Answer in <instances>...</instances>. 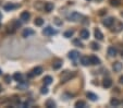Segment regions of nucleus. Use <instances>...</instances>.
<instances>
[{"label": "nucleus", "mask_w": 123, "mask_h": 108, "mask_svg": "<svg viewBox=\"0 0 123 108\" xmlns=\"http://www.w3.org/2000/svg\"><path fill=\"white\" fill-rule=\"evenodd\" d=\"M74 76H75V73L74 72H72V71L71 72L70 71H64L61 74V76H60V80H61V82H68L71 79H73Z\"/></svg>", "instance_id": "1"}, {"label": "nucleus", "mask_w": 123, "mask_h": 108, "mask_svg": "<svg viewBox=\"0 0 123 108\" xmlns=\"http://www.w3.org/2000/svg\"><path fill=\"white\" fill-rule=\"evenodd\" d=\"M82 19V15H81L78 12H71V13L68 15V20L72 22H77Z\"/></svg>", "instance_id": "2"}, {"label": "nucleus", "mask_w": 123, "mask_h": 108, "mask_svg": "<svg viewBox=\"0 0 123 108\" xmlns=\"http://www.w3.org/2000/svg\"><path fill=\"white\" fill-rule=\"evenodd\" d=\"M43 34L46 36H52L58 34V32L56 30H53V27H51V26H47V27H45L43 30Z\"/></svg>", "instance_id": "3"}, {"label": "nucleus", "mask_w": 123, "mask_h": 108, "mask_svg": "<svg viewBox=\"0 0 123 108\" xmlns=\"http://www.w3.org/2000/svg\"><path fill=\"white\" fill-rule=\"evenodd\" d=\"M41 73H43V68H41V67H36V68H34L33 70H32V73H29V78H33L35 75H40Z\"/></svg>", "instance_id": "4"}, {"label": "nucleus", "mask_w": 123, "mask_h": 108, "mask_svg": "<svg viewBox=\"0 0 123 108\" xmlns=\"http://www.w3.org/2000/svg\"><path fill=\"white\" fill-rule=\"evenodd\" d=\"M34 34H35V31L32 30V28H25V30L22 32V36H23V37H25V38L29 37V36L34 35Z\"/></svg>", "instance_id": "5"}, {"label": "nucleus", "mask_w": 123, "mask_h": 108, "mask_svg": "<svg viewBox=\"0 0 123 108\" xmlns=\"http://www.w3.org/2000/svg\"><path fill=\"white\" fill-rule=\"evenodd\" d=\"M113 23H114L113 18H107V19H105L104 21H102V24H104L106 27H111V26L113 25Z\"/></svg>", "instance_id": "6"}, {"label": "nucleus", "mask_w": 123, "mask_h": 108, "mask_svg": "<svg viewBox=\"0 0 123 108\" xmlns=\"http://www.w3.org/2000/svg\"><path fill=\"white\" fill-rule=\"evenodd\" d=\"M78 57H80V54H78L77 50H71V51L69 52V58L71 59V60L76 61L78 59Z\"/></svg>", "instance_id": "7"}, {"label": "nucleus", "mask_w": 123, "mask_h": 108, "mask_svg": "<svg viewBox=\"0 0 123 108\" xmlns=\"http://www.w3.org/2000/svg\"><path fill=\"white\" fill-rule=\"evenodd\" d=\"M89 61H90V64H94V66L100 64V59L97 56H95V55H92L89 57Z\"/></svg>", "instance_id": "8"}, {"label": "nucleus", "mask_w": 123, "mask_h": 108, "mask_svg": "<svg viewBox=\"0 0 123 108\" xmlns=\"http://www.w3.org/2000/svg\"><path fill=\"white\" fill-rule=\"evenodd\" d=\"M107 52H108V55L110 57H116L117 54H118V50H117V48L113 47V46H109Z\"/></svg>", "instance_id": "9"}, {"label": "nucleus", "mask_w": 123, "mask_h": 108, "mask_svg": "<svg viewBox=\"0 0 123 108\" xmlns=\"http://www.w3.org/2000/svg\"><path fill=\"white\" fill-rule=\"evenodd\" d=\"M29 18H31V14H29V12H27V11H23L21 13V15H20V19H21L23 22H27L29 20Z\"/></svg>", "instance_id": "10"}, {"label": "nucleus", "mask_w": 123, "mask_h": 108, "mask_svg": "<svg viewBox=\"0 0 123 108\" xmlns=\"http://www.w3.org/2000/svg\"><path fill=\"white\" fill-rule=\"evenodd\" d=\"M80 36H81V38H82V39H87V38L89 37V32H88V30H86V28L81 30Z\"/></svg>", "instance_id": "11"}, {"label": "nucleus", "mask_w": 123, "mask_h": 108, "mask_svg": "<svg viewBox=\"0 0 123 108\" xmlns=\"http://www.w3.org/2000/svg\"><path fill=\"white\" fill-rule=\"evenodd\" d=\"M112 69H113L116 72H120V71L123 69V64H121V62H119V61H117V62H114V64H113Z\"/></svg>", "instance_id": "12"}, {"label": "nucleus", "mask_w": 123, "mask_h": 108, "mask_svg": "<svg viewBox=\"0 0 123 108\" xmlns=\"http://www.w3.org/2000/svg\"><path fill=\"white\" fill-rule=\"evenodd\" d=\"M94 34H95L96 39H98V40H102V39H104V34L101 33V31H100L99 28H96V30H95V32H94Z\"/></svg>", "instance_id": "13"}, {"label": "nucleus", "mask_w": 123, "mask_h": 108, "mask_svg": "<svg viewBox=\"0 0 123 108\" xmlns=\"http://www.w3.org/2000/svg\"><path fill=\"white\" fill-rule=\"evenodd\" d=\"M81 64H83V66H88V64H90V61H89V57L87 56H83L82 58H81Z\"/></svg>", "instance_id": "14"}, {"label": "nucleus", "mask_w": 123, "mask_h": 108, "mask_svg": "<svg viewBox=\"0 0 123 108\" xmlns=\"http://www.w3.org/2000/svg\"><path fill=\"white\" fill-rule=\"evenodd\" d=\"M45 11L46 12H51L52 10H53V8H54V6H53V3L52 2H46L45 3Z\"/></svg>", "instance_id": "15"}, {"label": "nucleus", "mask_w": 123, "mask_h": 108, "mask_svg": "<svg viewBox=\"0 0 123 108\" xmlns=\"http://www.w3.org/2000/svg\"><path fill=\"white\" fill-rule=\"evenodd\" d=\"M86 96H87L88 99H90L92 102H95L98 99V96L96 94H94V93H92V92H88L87 94H86Z\"/></svg>", "instance_id": "16"}, {"label": "nucleus", "mask_w": 123, "mask_h": 108, "mask_svg": "<svg viewBox=\"0 0 123 108\" xmlns=\"http://www.w3.org/2000/svg\"><path fill=\"white\" fill-rule=\"evenodd\" d=\"M18 6L17 5H13V3H7V5H5V10L6 11H12L13 9H15Z\"/></svg>", "instance_id": "17"}, {"label": "nucleus", "mask_w": 123, "mask_h": 108, "mask_svg": "<svg viewBox=\"0 0 123 108\" xmlns=\"http://www.w3.org/2000/svg\"><path fill=\"white\" fill-rule=\"evenodd\" d=\"M102 85H104L105 89H109V87H111V85H112V81L110 80V79H105Z\"/></svg>", "instance_id": "18"}, {"label": "nucleus", "mask_w": 123, "mask_h": 108, "mask_svg": "<svg viewBox=\"0 0 123 108\" xmlns=\"http://www.w3.org/2000/svg\"><path fill=\"white\" fill-rule=\"evenodd\" d=\"M43 81H44V84L45 85H50L52 83V78L50 76V75H46Z\"/></svg>", "instance_id": "19"}, {"label": "nucleus", "mask_w": 123, "mask_h": 108, "mask_svg": "<svg viewBox=\"0 0 123 108\" xmlns=\"http://www.w3.org/2000/svg\"><path fill=\"white\" fill-rule=\"evenodd\" d=\"M61 67H62V61H60V60H57L56 62H53V64H52V68H53L54 70H59Z\"/></svg>", "instance_id": "20"}, {"label": "nucleus", "mask_w": 123, "mask_h": 108, "mask_svg": "<svg viewBox=\"0 0 123 108\" xmlns=\"http://www.w3.org/2000/svg\"><path fill=\"white\" fill-rule=\"evenodd\" d=\"M46 107L47 108H54L56 107V103H54L52 99H48V101L46 102Z\"/></svg>", "instance_id": "21"}, {"label": "nucleus", "mask_w": 123, "mask_h": 108, "mask_svg": "<svg viewBox=\"0 0 123 108\" xmlns=\"http://www.w3.org/2000/svg\"><path fill=\"white\" fill-rule=\"evenodd\" d=\"M75 107L76 108H85L86 107V103L83 101H77L75 103Z\"/></svg>", "instance_id": "22"}, {"label": "nucleus", "mask_w": 123, "mask_h": 108, "mask_svg": "<svg viewBox=\"0 0 123 108\" xmlns=\"http://www.w3.org/2000/svg\"><path fill=\"white\" fill-rule=\"evenodd\" d=\"M34 24H35L36 26H43L44 20L41 19V18H37V19H35V21H34Z\"/></svg>", "instance_id": "23"}, {"label": "nucleus", "mask_w": 123, "mask_h": 108, "mask_svg": "<svg viewBox=\"0 0 123 108\" xmlns=\"http://www.w3.org/2000/svg\"><path fill=\"white\" fill-rule=\"evenodd\" d=\"M110 105L113 106V107H117V106L120 105V101L117 98H111V101H110Z\"/></svg>", "instance_id": "24"}, {"label": "nucleus", "mask_w": 123, "mask_h": 108, "mask_svg": "<svg viewBox=\"0 0 123 108\" xmlns=\"http://www.w3.org/2000/svg\"><path fill=\"white\" fill-rule=\"evenodd\" d=\"M13 79H14L15 81H18V82H21L22 81V74L19 73V72L14 73V74H13Z\"/></svg>", "instance_id": "25"}, {"label": "nucleus", "mask_w": 123, "mask_h": 108, "mask_svg": "<svg viewBox=\"0 0 123 108\" xmlns=\"http://www.w3.org/2000/svg\"><path fill=\"white\" fill-rule=\"evenodd\" d=\"M73 34H74V31L69 30V31H66V32H64V37L70 38L71 36H73Z\"/></svg>", "instance_id": "26"}, {"label": "nucleus", "mask_w": 123, "mask_h": 108, "mask_svg": "<svg viewBox=\"0 0 123 108\" xmlns=\"http://www.w3.org/2000/svg\"><path fill=\"white\" fill-rule=\"evenodd\" d=\"M109 1H110V5L113 6V7H118L121 2L120 0H109Z\"/></svg>", "instance_id": "27"}, {"label": "nucleus", "mask_w": 123, "mask_h": 108, "mask_svg": "<svg viewBox=\"0 0 123 108\" xmlns=\"http://www.w3.org/2000/svg\"><path fill=\"white\" fill-rule=\"evenodd\" d=\"M90 46H92V49L93 50H98V49H99V45H98L96 42H93L92 44H90Z\"/></svg>", "instance_id": "28"}, {"label": "nucleus", "mask_w": 123, "mask_h": 108, "mask_svg": "<svg viewBox=\"0 0 123 108\" xmlns=\"http://www.w3.org/2000/svg\"><path fill=\"white\" fill-rule=\"evenodd\" d=\"M73 44L75 46H77V47H83V44H82V42L80 39H73Z\"/></svg>", "instance_id": "29"}, {"label": "nucleus", "mask_w": 123, "mask_h": 108, "mask_svg": "<svg viewBox=\"0 0 123 108\" xmlns=\"http://www.w3.org/2000/svg\"><path fill=\"white\" fill-rule=\"evenodd\" d=\"M40 93H41V94H44V95H46L48 93V89L47 87H41V89H40Z\"/></svg>", "instance_id": "30"}, {"label": "nucleus", "mask_w": 123, "mask_h": 108, "mask_svg": "<svg viewBox=\"0 0 123 108\" xmlns=\"http://www.w3.org/2000/svg\"><path fill=\"white\" fill-rule=\"evenodd\" d=\"M54 23L57 24V25H62V21H60L58 18H56V19H54Z\"/></svg>", "instance_id": "31"}, {"label": "nucleus", "mask_w": 123, "mask_h": 108, "mask_svg": "<svg viewBox=\"0 0 123 108\" xmlns=\"http://www.w3.org/2000/svg\"><path fill=\"white\" fill-rule=\"evenodd\" d=\"M5 81H6L7 83H10V82H11V78H10V75H6V76H5Z\"/></svg>", "instance_id": "32"}, {"label": "nucleus", "mask_w": 123, "mask_h": 108, "mask_svg": "<svg viewBox=\"0 0 123 108\" xmlns=\"http://www.w3.org/2000/svg\"><path fill=\"white\" fill-rule=\"evenodd\" d=\"M119 82L121 83V84H123V75H121L120 79H119Z\"/></svg>", "instance_id": "33"}, {"label": "nucleus", "mask_w": 123, "mask_h": 108, "mask_svg": "<svg viewBox=\"0 0 123 108\" xmlns=\"http://www.w3.org/2000/svg\"><path fill=\"white\" fill-rule=\"evenodd\" d=\"M1 18H2V14H1V12H0V20H1Z\"/></svg>", "instance_id": "34"}, {"label": "nucleus", "mask_w": 123, "mask_h": 108, "mask_svg": "<svg viewBox=\"0 0 123 108\" xmlns=\"http://www.w3.org/2000/svg\"><path fill=\"white\" fill-rule=\"evenodd\" d=\"M2 91V87H1V85H0V92Z\"/></svg>", "instance_id": "35"}, {"label": "nucleus", "mask_w": 123, "mask_h": 108, "mask_svg": "<svg viewBox=\"0 0 123 108\" xmlns=\"http://www.w3.org/2000/svg\"><path fill=\"white\" fill-rule=\"evenodd\" d=\"M1 74H2V71H1V70H0V75H1Z\"/></svg>", "instance_id": "36"}, {"label": "nucleus", "mask_w": 123, "mask_h": 108, "mask_svg": "<svg viewBox=\"0 0 123 108\" xmlns=\"http://www.w3.org/2000/svg\"><path fill=\"white\" fill-rule=\"evenodd\" d=\"M121 14H122V17H123V12H122V13H121Z\"/></svg>", "instance_id": "37"}, {"label": "nucleus", "mask_w": 123, "mask_h": 108, "mask_svg": "<svg viewBox=\"0 0 123 108\" xmlns=\"http://www.w3.org/2000/svg\"><path fill=\"white\" fill-rule=\"evenodd\" d=\"M0 27H1V23H0Z\"/></svg>", "instance_id": "38"}, {"label": "nucleus", "mask_w": 123, "mask_h": 108, "mask_svg": "<svg viewBox=\"0 0 123 108\" xmlns=\"http://www.w3.org/2000/svg\"><path fill=\"white\" fill-rule=\"evenodd\" d=\"M87 1H90V0H87Z\"/></svg>", "instance_id": "39"}]
</instances>
